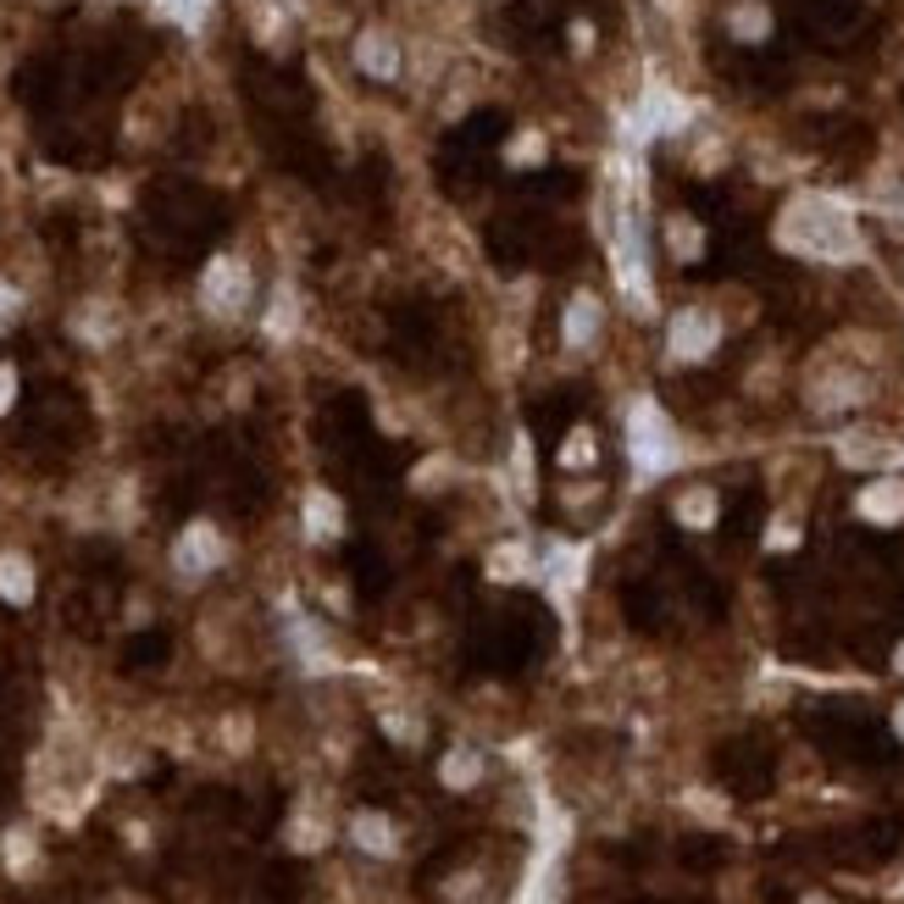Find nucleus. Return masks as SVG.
I'll return each mask as SVG.
<instances>
[{
	"label": "nucleus",
	"instance_id": "obj_21",
	"mask_svg": "<svg viewBox=\"0 0 904 904\" xmlns=\"http://www.w3.org/2000/svg\"><path fill=\"white\" fill-rule=\"evenodd\" d=\"M266 328H273V333H289V328H295V306L278 300V311H273V322H266Z\"/></svg>",
	"mask_w": 904,
	"mask_h": 904
},
{
	"label": "nucleus",
	"instance_id": "obj_6",
	"mask_svg": "<svg viewBox=\"0 0 904 904\" xmlns=\"http://www.w3.org/2000/svg\"><path fill=\"white\" fill-rule=\"evenodd\" d=\"M860 516H866V522H882V527L899 522V516H904V483H899V478H877V483L860 494Z\"/></svg>",
	"mask_w": 904,
	"mask_h": 904
},
{
	"label": "nucleus",
	"instance_id": "obj_5",
	"mask_svg": "<svg viewBox=\"0 0 904 904\" xmlns=\"http://www.w3.org/2000/svg\"><path fill=\"white\" fill-rule=\"evenodd\" d=\"M716 339H721V322H716L710 311H677V322H672V355H677V361L710 355Z\"/></svg>",
	"mask_w": 904,
	"mask_h": 904
},
{
	"label": "nucleus",
	"instance_id": "obj_23",
	"mask_svg": "<svg viewBox=\"0 0 904 904\" xmlns=\"http://www.w3.org/2000/svg\"><path fill=\"white\" fill-rule=\"evenodd\" d=\"M172 7H178V18H195V12L206 7V0H172Z\"/></svg>",
	"mask_w": 904,
	"mask_h": 904
},
{
	"label": "nucleus",
	"instance_id": "obj_2",
	"mask_svg": "<svg viewBox=\"0 0 904 904\" xmlns=\"http://www.w3.org/2000/svg\"><path fill=\"white\" fill-rule=\"evenodd\" d=\"M627 444H632V461H639V472H666L677 461V444H672V422L661 416V405L639 400L627 416Z\"/></svg>",
	"mask_w": 904,
	"mask_h": 904
},
{
	"label": "nucleus",
	"instance_id": "obj_26",
	"mask_svg": "<svg viewBox=\"0 0 904 904\" xmlns=\"http://www.w3.org/2000/svg\"><path fill=\"white\" fill-rule=\"evenodd\" d=\"M893 666H899V672H904V644H899V655H893Z\"/></svg>",
	"mask_w": 904,
	"mask_h": 904
},
{
	"label": "nucleus",
	"instance_id": "obj_22",
	"mask_svg": "<svg viewBox=\"0 0 904 904\" xmlns=\"http://www.w3.org/2000/svg\"><path fill=\"white\" fill-rule=\"evenodd\" d=\"M23 300H18V289H7V284H0V328H7L12 322V311H18Z\"/></svg>",
	"mask_w": 904,
	"mask_h": 904
},
{
	"label": "nucleus",
	"instance_id": "obj_19",
	"mask_svg": "<svg viewBox=\"0 0 904 904\" xmlns=\"http://www.w3.org/2000/svg\"><path fill=\"white\" fill-rule=\"evenodd\" d=\"M384 728H389V733H394L400 744H411V739H416V728H411L405 716H394V710H384Z\"/></svg>",
	"mask_w": 904,
	"mask_h": 904
},
{
	"label": "nucleus",
	"instance_id": "obj_16",
	"mask_svg": "<svg viewBox=\"0 0 904 904\" xmlns=\"http://www.w3.org/2000/svg\"><path fill=\"white\" fill-rule=\"evenodd\" d=\"M588 461H594V438H588V433H577V438L561 449V467H588Z\"/></svg>",
	"mask_w": 904,
	"mask_h": 904
},
{
	"label": "nucleus",
	"instance_id": "obj_4",
	"mask_svg": "<svg viewBox=\"0 0 904 904\" xmlns=\"http://www.w3.org/2000/svg\"><path fill=\"white\" fill-rule=\"evenodd\" d=\"M172 561H178V572H190V577H201V572L222 567V533H217L211 522H195L184 538H178Z\"/></svg>",
	"mask_w": 904,
	"mask_h": 904
},
{
	"label": "nucleus",
	"instance_id": "obj_1",
	"mask_svg": "<svg viewBox=\"0 0 904 904\" xmlns=\"http://www.w3.org/2000/svg\"><path fill=\"white\" fill-rule=\"evenodd\" d=\"M777 239L793 255H816V261H849V255H860V233H855L849 211L833 206V201H816V195H799V201L782 206Z\"/></svg>",
	"mask_w": 904,
	"mask_h": 904
},
{
	"label": "nucleus",
	"instance_id": "obj_15",
	"mask_svg": "<svg viewBox=\"0 0 904 904\" xmlns=\"http://www.w3.org/2000/svg\"><path fill=\"white\" fill-rule=\"evenodd\" d=\"M28 860H34V838H28V833H7V866L23 871Z\"/></svg>",
	"mask_w": 904,
	"mask_h": 904
},
{
	"label": "nucleus",
	"instance_id": "obj_8",
	"mask_svg": "<svg viewBox=\"0 0 904 904\" xmlns=\"http://www.w3.org/2000/svg\"><path fill=\"white\" fill-rule=\"evenodd\" d=\"M594 333H599V300L594 295H577L572 306H567V344H594Z\"/></svg>",
	"mask_w": 904,
	"mask_h": 904
},
{
	"label": "nucleus",
	"instance_id": "obj_3",
	"mask_svg": "<svg viewBox=\"0 0 904 904\" xmlns=\"http://www.w3.org/2000/svg\"><path fill=\"white\" fill-rule=\"evenodd\" d=\"M201 295H206V306H211L217 317H233V311H244V300H250V273H244L233 255H217V261L206 266V278H201Z\"/></svg>",
	"mask_w": 904,
	"mask_h": 904
},
{
	"label": "nucleus",
	"instance_id": "obj_9",
	"mask_svg": "<svg viewBox=\"0 0 904 904\" xmlns=\"http://www.w3.org/2000/svg\"><path fill=\"white\" fill-rule=\"evenodd\" d=\"M350 838H355L361 849H367V855H394V827H389L384 816H373V810L350 822Z\"/></svg>",
	"mask_w": 904,
	"mask_h": 904
},
{
	"label": "nucleus",
	"instance_id": "obj_25",
	"mask_svg": "<svg viewBox=\"0 0 904 904\" xmlns=\"http://www.w3.org/2000/svg\"><path fill=\"white\" fill-rule=\"evenodd\" d=\"M804 904H833V899H827V893H810V899H804Z\"/></svg>",
	"mask_w": 904,
	"mask_h": 904
},
{
	"label": "nucleus",
	"instance_id": "obj_10",
	"mask_svg": "<svg viewBox=\"0 0 904 904\" xmlns=\"http://www.w3.org/2000/svg\"><path fill=\"white\" fill-rule=\"evenodd\" d=\"M339 527H344L339 500H333V494H311V500H306V533H311V538H333Z\"/></svg>",
	"mask_w": 904,
	"mask_h": 904
},
{
	"label": "nucleus",
	"instance_id": "obj_12",
	"mask_svg": "<svg viewBox=\"0 0 904 904\" xmlns=\"http://www.w3.org/2000/svg\"><path fill=\"white\" fill-rule=\"evenodd\" d=\"M438 777H444L449 788H472V782L483 777V760H478L472 749H449L444 766H438Z\"/></svg>",
	"mask_w": 904,
	"mask_h": 904
},
{
	"label": "nucleus",
	"instance_id": "obj_24",
	"mask_svg": "<svg viewBox=\"0 0 904 904\" xmlns=\"http://www.w3.org/2000/svg\"><path fill=\"white\" fill-rule=\"evenodd\" d=\"M893 728H899V739H904V705L893 710Z\"/></svg>",
	"mask_w": 904,
	"mask_h": 904
},
{
	"label": "nucleus",
	"instance_id": "obj_18",
	"mask_svg": "<svg viewBox=\"0 0 904 904\" xmlns=\"http://www.w3.org/2000/svg\"><path fill=\"white\" fill-rule=\"evenodd\" d=\"M289 838H295V849H317V844H322V827H317V822H295Z\"/></svg>",
	"mask_w": 904,
	"mask_h": 904
},
{
	"label": "nucleus",
	"instance_id": "obj_20",
	"mask_svg": "<svg viewBox=\"0 0 904 904\" xmlns=\"http://www.w3.org/2000/svg\"><path fill=\"white\" fill-rule=\"evenodd\" d=\"M12 400H18V373H12V367H0V411H7Z\"/></svg>",
	"mask_w": 904,
	"mask_h": 904
},
{
	"label": "nucleus",
	"instance_id": "obj_14",
	"mask_svg": "<svg viewBox=\"0 0 904 904\" xmlns=\"http://www.w3.org/2000/svg\"><path fill=\"white\" fill-rule=\"evenodd\" d=\"M733 34L760 39V34H766V12H760V7H739V12H733Z\"/></svg>",
	"mask_w": 904,
	"mask_h": 904
},
{
	"label": "nucleus",
	"instance_id": "obj_13",
	"mask_svg": "<svg viewBox=\"0 0 904 904\" xmlns=\"http://www.w3.org/2000/svg\"><path fill=\"white\" fill-rule=\"evenodd\" d=\"M677 516H683L688 527H710V522H716V494H710V489L683 494V500H677Z\"/></svg>",
	"mask_w": 904,
	"mask_h": 904
},
{
	"label": "nucleus",
	"instance_id": "obj_7",
	"mask_svg": "<svg viewBox=\"0 0 904 904\" xmlns=\"http://www.w3.org/2000/svg\"><path fill=\"white\" fill-rule=\"evenodd\" d=\"M0 599H12V605L34 599V567L23 556H0Z\"/></svg>",
	"mask_w": 904,
	"mask_h": 904
},
{
	"label": "nucleus",
	"instance_id": "obj_11",
	"mask_svg": "<svg viewBox=\"0 0 904 904\" xmlns=\"http://www.w3.org/2000/svg\"><path fill=\"white\" fill-rule=\"evenodd\" d=\"M355 56H361V67H367L373 78H394V67H400V56H394V45L384 34H367L355 45Z\"/></svg>",
	"mask_w": 904,
	"mask_h": 904
},
{
	"label": "nucleus",
	"instance_id": "obj_17",
	"mask_svg": "<svg viewBox=\"0 0 904 904\" xmlns=\"http://www.w3.org/2000/svg\"><path fill=\"white\" fill-rule=\"evenodd\" d=\"M672 244H677V255H699V228H688V222H672Z\"/></svg>",
	"mask_w": 904,
	"mask_h": 904
}]
</instances>
